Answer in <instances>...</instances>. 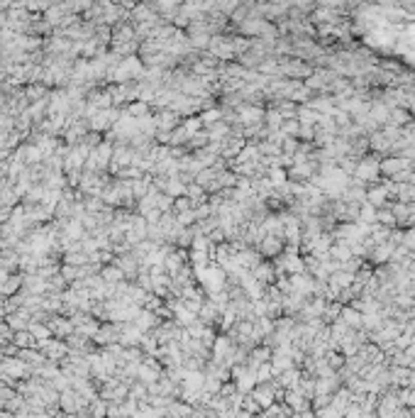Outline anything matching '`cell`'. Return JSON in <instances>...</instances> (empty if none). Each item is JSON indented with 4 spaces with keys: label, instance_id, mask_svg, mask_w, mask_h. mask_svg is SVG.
Instances as JSON below:
<instances>
[{
    "label": "cell",
    "instance_id": "6da1fadb",
    "mask_svg": "<svg viewBox=\"0 0 415 418\" xmlns=\"http://www.w3.org/2000/svg\"><path fill=\"white\" fill-rule=\"evenodd\" d=\"M378 174H381V162H378V159H364L357 169H354V176H357L354 184L361 186L364 181H376Z\"/></svg>",
    "mask_w": 415,
    "mask_h": 418
},
{
    "label": "cell",
    "instance_id": "7a4b0ae2",
    "mask_svg": "<svg viewBox=\"0 0 415 418\" xmlns=\"http://www.w3.org/2000/svg\"><path fill=\"white\" fill-rule=\"evenodd\" d=\"M405 167H410V162H408L405 157H391V159H383V162H381V171H383L386 176H393V179H396L398 174H403Z\"/></svg>",
    "mask_w": 415,
    "mask_h": 418
},
{
    "label": "cell",
    "instance_id": "3957f363",
    "mask_svg": "<svg viewBox=\"0 0 415 418\" xmlns=\"http://www.w3.org/2000/svg\"><path fill=\"white\" fill-rule=\"evenodd\" d=\"M386 198H388V189H386V186L371 189L369 193H366V203H369V206H374V208L383 206V203H386Z\"/></svg>",
    "mask_w": 415,
    "mask_h": 418
},
{
    "label": "cell",
    "instance_id": "277c9868",
    "mask_svg": "<svg viewBox=\"0 0 415 418\" xmlns=\"http://www.w3.org/2000/svg\"><path fill=\"white\" fill-rule=\"evenodd\" d=\"M100 274H103L100 279H103L105 284H110V286H117L120 282H122V276H125V274L120 271V266H105Z\"/></svg>",
    "mask_w": 415,
    "mask_h": 418
},
{
    "label": "cell",
    "instance_id": "5b68a950",
    "mask_svg": "<svg viewBox=\"0 0 415 418\" xmlns=\"http://www.w3.org/2000/svg\"><path fill=\"white\" fill-rule=\"evenodd\" d=\"M342 323L344 325H364V318L354 308H342Z\"/></svg>",
    "mask_w": 415,
    "mask_h": 418
},
{
    "label": "cell",
    "instance_id": "8992f818",
    "mask_svg": "<svg viewBox=\"0 0 415 418\" xmlns=\"http://www.w3.org/2000/svg\"><path fill=\"white\" fill-rule=\"evenodd\" d=\"M391 252H393V245L391 242H386V245H378V247H374V262H388L391 259Z\"/></svg>",
    "mask_w": 415,
    "mask_h": 418
},
{
    "label": "cell",
    "instance_id": "52a82bcc",
    "mask_svg": "<svg viewBox=\"0 0 415 418\" xmlns=\"http://www.w3.org/2000/svg\"><path fill=\"white\" fill-rule=\"evenodd\" d=\"M49 333H52V328H47V325L30 323V335H32V338H37V340L47 342V338H49Z\"/></svg>",
    "mask_w": 415,
    "mask_h": 418
},
{
    "label": "cell",
    "instance_id": "ba28073f",
    "mask_svg": "<svg viewBox=\"0 0 415 418\" xmlns=\"http://www.w3.org/2000/svg\"><path fill=\"white\" fill-rule=\"evenodd\" d=\"M20 284H22L20 276H8V279L0 284V294H15V291L20 289Z\"/></svg>",
    "mask_w": 415,
    "mask_h": 418
},
{
    "label": "cell",
    "instance_id": "9c48e42d",
    "mask_svg": "<svg viewBox=\"0 0 415 418\" xmlns=\"http://www.w3.org/2000/svg\"><path fill=\"white\" fill-rule=\"evenodd\" d=\"M262 249H264L266 254H276V252L281 249V242H279L274 235H266V240H264V245H262Z\"/></svg>",
    "mask_w": 415,
    "mask_h": 418
},
{
    "label": "cell",
    "instance_id": "30bf717a",
    "mask_svg": "<svg viewBox=\"0 0 415 418\" xmlns=\"http://www.w3.org/2000/svg\"><path fill=\"white\" fill-rule=\"evenodd\" d=\"M254 271H257V274H254V279H257V282H271V279H274V269H271V266L259 264Z\"/></svg>",
    "mask_w": 415,
    "mask_h": 418
},
{
    "label": "cell",
    "instance_id": "8fae6325",
    "mask_svg": "<svg viewBox=\"0 0 415 418\" xmlns=\"http://www.w3.org/2000/svg\"><path fill=\"white\" fill-rule=\"evenodd\" d=\"M388 120H391L393 125H403V127H405V125H408V113L400 110V108H396V110H391V117H388Z\"/></svg>",
    "mask_w": 415,
    "mask_h": 418
},
{
    "label": "cell",
    "instance_id": "7c38bea8",
    "mask_svg": "<svg viewBox=\"0 0 415 418\" xmlns=\"http://www.w3.org/2000/svg\"><path fill=\"white\" fill-rule=\"evenodd\" d=\"M42 95H47V86H30V88H27V98H32L35 103H37V100H44Z\"/></svg>",
    "mask_w": 415,
    "mask_h": 418
},
{
    "label": "cell",
    "instance_id": "4fadbf2b",
    "mask_svg": "<svg viewBox=\"0 0 415 418\" xmlns=\"http://www.w3.org/2000/svg\"><path fill=\"white\" fill-rule=\"evenodd\" d=\"M269 181H271L274 186H281V189H283V184H286V174H283L281 169H274V171H271V179H269Z\"/></svg>",
    "mask_w": 415,
    "mask_h": 418
},
{
    "label": "cell",
    "instance_id": "5bb4252c",
    "mask_svg": "<svg viewBox=\"0 0 415 418\" xmlns=\"http://www.w3.org/2000/svg\"><path fill=\"white\" fill-rule=\"evenodd\" d=\"M13 340L18 342V345H30L35 338H32L30 333H15V335H13Z\"/></svg>",
    "mask_w": 415,
    "mask_h": 418
},
{
    "label": "cell",
    "instance_id": "9a60e30c",
    "mask_svg": "<svg viewBox=\"0 0 415 418\" xmlns=\"http://www.w3.org/2000/svg\"><path fill=\"white\" fill-rule=\"evenodd\" d=\"M266 117H269V125H271V127H279V125H281V115L276 113V110L266 113Z\"/></svg>",
    "mask_w": 415,
    "mask_h": 418
},
{
    "label": "cell",
    "instance_id": "2e32d148",
    "mask_svg": "<svg viewBox=\"0 0 415 418\" xmlns=\"http://www.w3.org/2000/svg\"><path fill=\"white\" fill-rule=\"evenodd\" d=\"M5 369H8L10 374H15V377L22 374V372H20V369H22V364H20V362H8V364H5Z\"/></svg>",
    "mask_w": 415,
    "mask_h": 418
},
{
    "label": "cell",
    "instance_id": "e0dca14e",
    "mask_svg": "<svg viewBox=\"0 0 415 418\" xmlns=\"http://www.w3.org/2000/svg\"><path fill=\"white\" fill-rule=\"evenodd\" d=\"M242 115H245L247 122H254V120H259V115H262V110H242Z\"/></svg>",
    "mask_w": 415,
    "mask_h": 418
},
{
    "label": "cell",
    "instance_id": "ac0fdd59",
    "mask_svg": "<svg viewBox=\"0 0 415 418\" xmlns=\"http://www.w3.org/2000/svg\"><path fill=\"white\" fill-rule=\"evenodd\" d=\"M203 120H205V122H215V120H218V110H210V113H205V115H203Z\"/></svg>",
    "mask_w": 415,
    "mask_h": 418
},
{
    "label": "cell",
    "instance_id": "d6986e66",
    "mask_svg": "<svg viewBox=\"0 0 415 418\" xmlns=\"http://www.w3.org/2000/svg\"><path fill=\"white\" fill-rule=\"evenodd\" d=\"M3 159H5V150H0V164H3Z\"/></svg>",
    "mask_w": 415,
    "mask_h": 418
}]
</instances>
